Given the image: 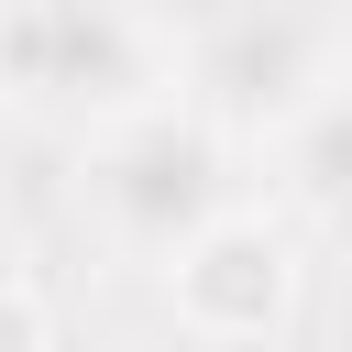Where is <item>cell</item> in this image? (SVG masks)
Here are the masks:
<instances>
[{"mask_svg":"<svg viewBox=\"0 0 352 352\" xmlns=\"http://www.w3.org/2000/svg\"><path fill=\"white\" fill-rule=\"evenodd\" d=\"M143 11H154V33H187V44H198V33H209V22H231L242 0H143Z\"/></svg>","mask_w":352,"mask_h":352,"instance_id":"8992f818","label":"cell"},{"mask_svg":"<svg viewBox=\"0 0 352 352\" xmlns=\"http://www.w3.org/2000/svg\"><path fill=\"white\" fill-rule=\"evenodd\" d=\"M88 198L132 253H187L198 231H220V143L209 121L176 110H121L88 154Z\"/></svg>","mask_w":352,"mask_h":352,"instance_id":"7a4b0ae2","label":"cell"},{"mask_svg":"<svg viewBox=\"0 0 352 352\" xmlns=\"http://www.w3.org/2000/svg\"><path fill=\"white\" fill-rule=\"evenodd\" d=\"M297 198L330 220V231H352V88H319L308 110H297Z\"/></svg>","mask_w":352,"mask_h":352,"instance_id":"5b68a950","label":"cell"},{"mask_svg":"<svg viewBox=\"0 0 352 352\" xmlns=\"http://www.w3.org/2000/svg\"><path fill=\"white\" fill-rule=\"evenodd\" d=\"M0 264H11V220H0Z\"/></svg>","mask_w":352,"mask_h":352,"instance_id":"52a82bcc","label":"cell"},{"mask_svg":"<svg viewBox=\"0 0 352 352\" xmlns=\"http://www.w3.org/2000/svg\"><path fill=\"white\" fill-rule=\"evenodd\" d=\"M330 88V33L308 0H242L198 33V99L220 121H297Z\"/></svg>","mask_w":352,"mask_h":352,"instance_id":"3957f363","label":"cell"},{"mask_svg":"<svg viewBox=\"0 0 352 352\" xmlns=\"http://www.w3.org/2000/svg\"><path fill=\"white\" fill-rule=\"evenodd\" d=\"M0 77L44 121H121L154 88V11L143 0H22L0 22Z\"/></svg>","mask_w":352,"mask_h":352,"instance_id":"6da1fadb","label":"cell"},{"mask_svg":"<svg viewBox=\"0 0 352 352\" xmlns=\"http://www.w3.org/2000/svg\"><path fill=\"white\" fill-rule=\"evenodd\" d=\"M0 99H11V77H0Z\"/></svg>","mask_w":352,"mask_h":352,"instance_id":"ba28073f","label":"cell"},{"mask_svg":"<svg viewBox=\"0 0 352 352\" xmlns=\"http://www.w3.org/2000/svg\"><path fill=\"white\" fill-rule=\"evenodd\" d=\"M176 297H187L198 330H264L275 297H286V253L264 231H198L176 253Z\"/></svg>","mask_w":352,"mask_h":352,"instance_id":"277c9868","label":"cell"}]
</instances>
